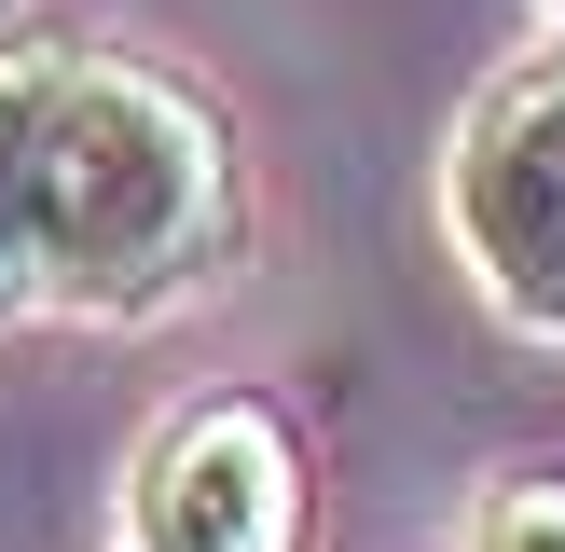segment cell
Returning a JSON list of instances; mask_svg holds the SVG:
<instances>
[{"label": "cell", "mask_w": 565, "mask_h": 552, "mask_svg": "<svg viewBox=\"0 0 565 552\" xmlns=\"http://www.w3.org/2000/svg\"><path fill=\"white\" fill-rule=\"evenodd\" d=\"M55 42H0V331L42 318V125H55Z\"/></svg>", "instance_id": "cell-4"}, {"label": "cell", "mask_w": 565, "mask_h": 552, "mask_svg": "<svg viewBox=\"0 0 565 552\" xmlns=\"http://www.w3.org/2000/svg\"><path fill=\"white\" fill-rule=\"evenodd\" d=\"M469 552H565V484H497L469 511Z\"/></svg>", "instance_id": "cell-5"}, {"label": "cell", "mask_w": 565, "mask_h": 552, "mask_svg": "<svg viewBox=\"0 0 565 552\" xmlns=\"http://www.w3.org/2000/svg\"><path fill=\"white\" fill-rule=\"evenodd\" d=\"M552 14H565V0H552Z\"/></svg>", "instance_id": "cell-6"}, {"label": "cell", "mask_w": 565, "mask_h": 552, "mask_svg": "<svg viewBox=\"0 0 565 552\" xmlns=\"http://www.w3.org/2000/svg\"><path fill=\"white\" fill-rule=\"evenodd\" d=\"M318 524V469H303V428L276 401H193L180 428L138 456L125 497V552H303Z\"/></svg>", "instance_id": "cell-3"}, {"label": "cell", "mask_w": 565, "mask_h": 552, "mask_svg": "<svg viewBox=\"0 0 565 552\" xmlns=\"http://www.w3.org/2000/svg\"><path fill=\"white\" fill-rule=\"evenodd\" d=\"M441 208H456L483 304L565 346V42L483 83V110L456 125V166H441Z\"/></svg>", "instance_id": "cell-2"}, {"label": "cell", "mask_w": 565, "mask_h": 552, "mask_svg": "<svg viewBox=\"0 0 565 552\" xmlns=\"http://www.w3.org/2000/svg\"><path fill=\"white\" fill-rule=\"evenodd\" d=\"M235 235V152L207 97L138 55H70L42 125V290L70 318H138L193 290Z\"/></svg>", "instance_id": "cell-1"}]
</instances>
